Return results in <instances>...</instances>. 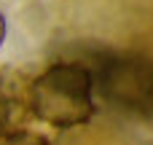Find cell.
Segmentation results:
<instances>
[{"label": "cell", "instance_id": "1", "mask_svg": "<svg viewBox=\"0 0 153 145\" xmlns=\"http://www.w3.org/2000/svg\"><path fill=\"white\" fill-rule=\"evenodd\" d=\"M30 116L56 126H81L94 113V75L81 62H54L27 89Z\"/></svg>", "mask_w": 153, "mask_h": 145}, {"label": "cell", "instance_id": "4", "mask_svg": "<svg viewBox=\"0 0 153 145\" xmlns=\"http://www.w3.org/2000/svg\"><path fill=\"white\" fill-rule=\"evenodd\" d=\"M0 145H48V140L38 132L30 129H19V132H8L0 137Z\"/></svg>", "mask_w": 153, "mask_h": 145}, {"label": "cell", "instance_id": "2", "mask_svg": "<svg viewBox=\"0 0 153 145\" xmlns=\"http://www.w3.org/2000/svg\"><path fill=\"white\" fill-rule=\"evenodd\" d=\"M91 75L108 102L153 118V59L132 54L108 57Z\"/></svg>", "mask_w": 153, "mask_h": 145}, {"label": "cell", "instance_id": "5", "mask_svg": "<svg viewBox=\"0 0 153 145\" xmlns=\"http://www.w3.org/2000/svg\"><path fill=\"white\" fill-rule=\"evenodd\" d=\"M3 40H5V19L0 13V46H3Z\"/></svg>", "mask_w": 153, "mask_h": 145}, {"label": "cell", "instance_id": "3", "mask_svg": "<svg viewBox=\"0 0 153 145\" xmlns=\"http://www.w3.org/2000/svg\"><path fill=\"white\" fill-rule=\"evenodd\" d=\"M27 89H30V83H27ZM27 89H22L8 75H0V137L8 132L24 129L22 121H24V116L30 118Z\"/></svg>", "mask_w": 153, "mask_h": 145}]
</instances>
